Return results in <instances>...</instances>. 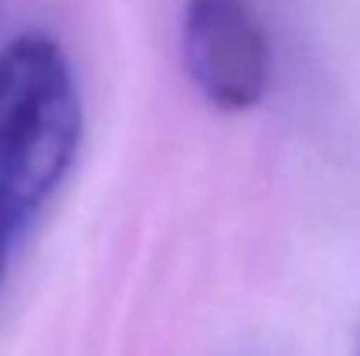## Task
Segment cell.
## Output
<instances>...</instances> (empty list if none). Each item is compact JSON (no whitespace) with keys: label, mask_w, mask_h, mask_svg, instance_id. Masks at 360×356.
Instances as JSON below:
<instances>
[{"label":"cell","mask_w":360,"mask_h":356,"mask_svg":"<svg viewBox=\"0 0 360 356\" xmlns=\"http://www.w3.org/2000/svg\"><path fill=\"white\" fill-rule=\"evenodd\" d=\"M81 143V102L63 49L21 35L0 49V203L25 224L56 192Z\"/></svg>","instance_id":"6da1fadb"},{"label":"cell","mask_w":360,"mask_h":356,"mask_svg":"<svg viewBox=\"0 0 360 356\" xmlns=\"http://www.w3.org/2000/svg\"><path fill=\"white\" fill-rule=\"evenodd\" d=\"M182 60L196 91L221 112H248L269 88V42L248 0H189Z\"/></svg>","instance_id":"7a4b0ae2"},{"label":"cell","mask_w":360,"mask_h":356,"mask_svg":"<svg viewBox=\"0 0 360 356\" xmlns=\"http://www.w3.org/2000/svg\"><path fill=\"white\" fill-rule=\"evenodd\" d=\"M11 231H14V224H11L4 203H0V276H4V255H7V237H11Z\"/></svg>","instance_id":"3957f363"}]
</instances>
